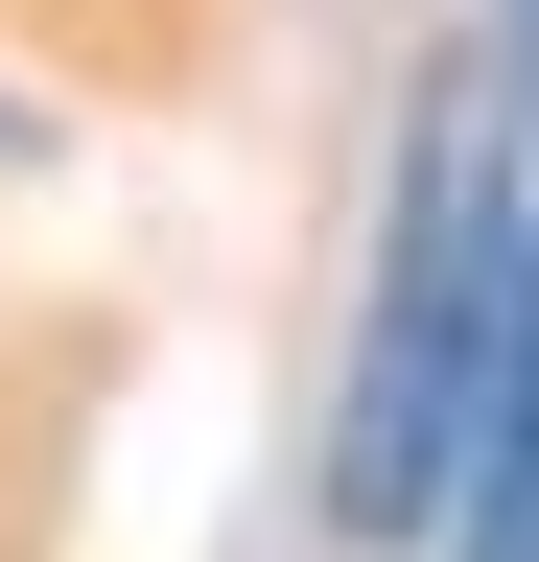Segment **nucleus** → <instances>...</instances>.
<instances>
[{
	"instance_id": "obj_1",
	"label": "nucleus",
	"mask_w": 539,
	"mask_h": 562,
	"mask_svg": "<svg viewBox=\"0 0 539 562\" xmlns=\"http://www.w3.org/2000/svg\"><path fill=\"white\" fill-rule=\"evenodd\" d=\"M516 211H539V94H516V47H446L398 211H375L352 375H328V516L352 539H446L469 422H493V328H516Z\"/></svg>"
},
{
	"instance_id": "obj_2",
	"label": "nucleus",
	"mask_w": 539,
	"mask_h": 562,
	"mask_svg": "<svg viewBox=\"0 0 539 562\" xmlns=\"http://www.w3.org/2000/svg\"><path fill=\"white\" fill-rule=\"evenodd\" d=\"M446 562H539V211H516V328H493V422H469Z\"/></svg>"
},
{
	"instance_id": "obj_3",
	"label": "nucleus",
	"mask_w": 539,
	"mask_h": 562,
	"mask_svg": "<svg viewBox=\"0 0 539 562\" xmlns=\"http://www.w3.org/2000/svg\"><path fill=\"white\" fill-rule=\"evenodd\" d=\"M516 94H539V0H516Z\"/></svg>"
}]
</instances>
